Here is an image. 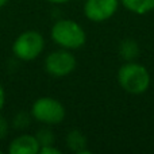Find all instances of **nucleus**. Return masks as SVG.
<instances>
[{
  "label": "nucleus",
  "mask_w": 154,
  "mask_h": 154,
  "mask_svg": "<svg viewBox=\"0 0 154 154\" xmlns=\"http://www.w3.org/2000/svg\"><path fill=\"white\" fill-rule=\"evenodd\" d=\"M118 80L120 87L126 92L134 95L143 93L150 84V76L146 68L134 62H128L120 68L118 73Z\"/></svg>",
  "instance_id": "obj_1"
},
{
  "label": "nucleus",
  "mask_w": 154,
  "mask_h": 154,
  "mask_svg": "<svg viewBox=\"0 0 154 154\" xmlns=\"http://www.w3.org/2000/svg\"><path fill=\"white\" fill-rule=\"evenodd\" d=\"M53 41L64 49H79L85 43V32L73 20H58L51 29Z\"/></svg>",
  "instance_id": "obj_2"
},
{
  "label": "nucleus",
  "mask_w": 154,
  "mask_h": 154,
  "mask_svg": "<svg viewBox=\"0 0 154 154\" xmlns=\"http://www.w3.org/2000/svg\"><path fill=\"white\" fill-rule=\"evenodd\" d=\"M45 41L38 31H26L20 34L14 42L12 50L15 56L24 61L37 58L43 50Z\"/></svg>",
  "instance_id": "obj_3"
},
{
  "label": "nucleus",
  "mask_w": 154,
  "mask_h": 154,
  "mask_svg": "<svg viewBox=\"0 0 154 154\" xmlns=\"http://www.w3.org/2000/svg\"><path fill=\"white\" fill-rule=\"evenodd\" d=\"M32 116L46 125H57L65 118V108L58 100L41 97L32 104Z\"/></svg>",
  "instance_id": "obj_4"
},
{
  "label": "nucleus",
  "mask_w": 154,
  "mask_h": 154,
  "mask_svg": "<svg viewBox=\"0 0 154 154\" xmlns=\"http://www.w3.org/2000/svg\"><path fill=\"white\" fill-rule=\"evenodd\" d=\"M76 58L66 50H58L49 54L45 62V68L50 75L56 77L66 76L75 69Z\"/></svg>",
  "instance_id": "obj_5"
},
{
  "label": "nucleus",
  "mask_w": 154,
  "mask_h": 154,
  "mask_svg": "<svg viewBox=\"0 0 154 154\" xmlns=\"http://www.w3.org/2000/svg\"><path fill=\"white\" fill-rule=\"evenodd\" d=\"M118 8V0H87L84 12L93 22H103L111 18Z\"/></svg>",
  "instance_id": "obj_6"
},
{
  "label": "nucleus",
  "mask_w": 154,
  "mask_h": 154,
  "mask_svg": "<svg viewBox=\"0 0 154 154\" xmlns=\"http://www.w3.org/2000/svg\"><path fill=\"white\" fill-rule=\"evenodd\" d=\"M39 146L37 137L20 135L11 142L8 152L11 154H37L39 153Z\"/></svg>",
  "instance_id": "obj_7"
},
{
  "label": "nucleus",
  "mask_w": 154,
  "mask_h": 154,
  "mask_svg": "<svg viewBox=\"0 0 154 154\" xmlns=\"http://www.w3.org/2000/svg\"><path fill=\"white\" fill-rule=\"evenodd\" d=\"M127 10L135 14H146L154 10V0H120Z\"/></svg>",
  "instance_id": "obj_8"
},
{
  "label": "nucleus",
  "mask_w": 154,
  "mask_h": 154,
  "mask_svg": "<svg viewBox=\"0 0 154 154\" xmlns=\"http://www.w3.org/2000/svg\"><path fill=\"white\" fill-rule=\"evenodd\" d=\"M66 143L73 152H77L79 154H85V153H89V152H85L84 147H85V138L80 131H70L66 137Z\"/></svg>",
  "instance_id": "obj_9"
},
{
  "label": "nucleus",
  "mask_w": 154,
  "mask_h": 154,
  "mask_svg": "<svg viewBox=\"0 0 154 154\" xmlns=\"http://www.w3.org/2000/svg\"><path fill=\"white\" fill-rule=\"evenodd\" d=\"M120 54L123 56V58L126 60H134L137 58V56L139 54V49L134 41L127 39L120 45Z\"/></svg>",
  "instance_id": "obj_10"
},
{
  "label": "nucleus",
  "mask_w": 154,
  "mask_h": 154,
  "mask_svg": "<svg viewBox=\"0 0 154 154\" xmlns=\"http://www.w3.org/2000/svg\"><path fill=\"white\" fill-rule=\"evenodd\" d=\"M37 139H38V142H39V145H42V146H49V145L53 143L54 137L50 130H39V133H38V135H37Z\"/></svg>",
  "instance_id": "obj_11"
},
{
  "label": "nucleus",
  "mask_w": 154,
  "mask_h": 154,
  "mask_svg": "<svg viewBox=\"0 0 154 154\" xmlns=\"http://www.w3.org/2000/svg\"><path fill=\"white\" fill-rule=\"evenodd\" d=\"M39 153H42V154H61V150L53 147L51 145H49V146H43L42 149H39Z\"/></svg>",
  "instance_id": "obj_12"
},
{
  "label": "nucleus",
  "mask_w": 154,
  "mask_h": 154,
  "mask_svg": "<svg viewBox=\"0 0 154 154\" xmlns=\"http://www.w3.org/2000/svg\"><path fill=\"white\" fill-rule=\"evenodd\" d=\"M8 131V123L4 118L0 116V138H4Z\"/></svg>",
  "instance_id": "obj_13"
},
{
  "label": "nucleus",
  "mask_w": 154,
  "mask_h": 154,
  "mask_svg": "<svg viewBox=\"0 0 154 154\" xmlns=\"http://www.w3.org/2000/svg\"><path fill=\"white\" fill-rule=\"evenodd\" d=\"M3 106H4V89H3V87L0 85V111H2Z\"/></svg>",
  "instance_id": "obj_14"
},
{
  "label": "nucleus",
  "mask_w": 154,
  "mask_h": 154,
  "mask_svg": "<svg viewBox=\"0 0 154 154\" xmlns=\"http://www.w3.org/2000/svg\"><path fill=\"white\" fill-rule=\"evenodd\" d=\"M48 2H50V3H66L68 0H48Z\"/></svg>",
  "instance_id": "obj_15"
},
{
  "label": "nucleus",
  "mask_w": 154,
  "mask_h": 154,
  "mask_svg": "<svg viewBox=\"0 0 154 154\" xmlns=\"http://www.w3.org/2000/svg\"><path fill=\"white\" fill-rule=\"evenodd\" d=\"M7 2H8V0H0V7H3V5H4Z\"/></svg>",
  "instance_id": "obj_16"
},
{
  "label": "nucleus",
  "mask_w": 154,
  "mask_h": 154,
  "mask_svg": "<svg viewBox=\"0 0 154 154\" xmlns=\"http://www.w3.org/2000/svg\"><path fill=\"white\" fill-rule=\"evenodd\" d=\"M0 154H2V152H0Z\"/></svg>",
  "instance_id": "obj_17"
}]
</instances>
